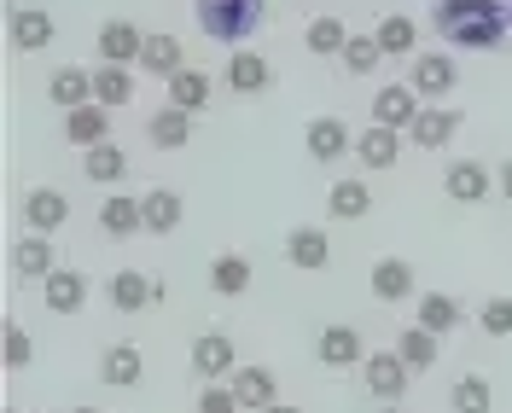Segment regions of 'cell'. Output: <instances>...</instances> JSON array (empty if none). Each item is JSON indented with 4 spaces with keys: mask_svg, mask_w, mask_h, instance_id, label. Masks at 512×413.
<instances>
[{
    "mask_svg": "<svg viewBox=\"0 0 512 413\" xmlns=\"http://www.w3.org/2000/svg\"><path fill=\"white\" fill-rule=\"evenodd\" d=\"M146 373V355L134 350V344H111V350L99 355V379L111 384V390H134Z\"/></svg>",
    "mask_w": 512,
    "mask_h": 413,
    "instance_id": "obj_23",
    "label": "cell"
},
{
    "mask_svg": "<svg viewBox=\"0 0 512 413\" xmlns=\"http://www.w3.org/2000/svg\"><path fill=\"white\" fill-rule=\"evenodd\" d=\"M140 47H146V35L134 30L128 18H105L99 24V64H140Z\"/></svg>",
    "mask_w": 512,
    "mask_h": 413,
    "instance_id": "obj_14",
    "label": "cell"
},
{
    "mask_svg": "<svg viewBox=\"0 0 512 413\" xmlns=\"http://www.w3.org/2000/svg\"><path fill=\"white\" fill-rule=\"evenodd\" d=\"M64 216H70V198H64L59 187H35L30 198H24V222H30L35 233H53V227H64Z\"/></svg>",
    "mask_w": 512,
    "mask_h": 413,
    "instance_id": "obj_24",
    "label": "cell"
},
{
    "mask_svg": "<svg viewBox=\"0 0 512 413\" xmlns=\"http://www.w3.org/2000/svg\"><path fill=\"white\" fill-rule=\"evenodd\" d=\"M268 413H303V408H286V402H274V408H268Z\"/></svg>",
    "mask_w": 512,
    "mask_h": 413,
    "instance_id": "obj_44",
    "label": "cell"
},
{
    "mask_svg": "<svg viewBox=\"0 0 512 413\" xmlns=\"http://www.w3.org/2000/svg\"><path fill=\"white\" fill-rule=\"evenodd\" d=\"M41 303H47L53 315H82V309H88V274L53 268V274L41 280Z\"/></svg>",
    "mask_w": 512,
    "mask_h": 413,
    "instance_id": "obj_12",
    "label": "cell"
},
{
    "mask_svg": "<svg viewBox=\"0 0 512 413\" xmlns=\"http://www.w3.org/2000/svg\"><path fill=\"white\" fill-rule=\"evenodd\" d=\"M286 262L297 274H320L326 262H332V239H326V227H291L286 233Z\"/></svg>",
    "mask_w": 512,
    "mask_h": 413,
    "instance_id": "obj_13",
    "label": "cell"
},
{
    "mask_svg": "<svg viewBox=\"0 0 512 413\" xmlns=\"http://www.w3.org/2000/svg\"><path fill=\"white\" fill-rule=\"evenodd\" d=\"M82 169H88V181H99V187H117V181H128V152L105 140L94 152H82Z\"/></svg>",
    "mask_w": 512,
    "mask_h": 413,
    "instance_id": "obj_34",
    "label": "cell"
},
{
    "mask_svg": "<svg viewBox=\"0 0 512 413\" xmlns=\"http://www.w3.org/2000/svg\"><path fill=\"white\" fill-rule=\"evenodd\" d=\"M408 134H414L419 152H443L448 140L460 134V111H454V105H425V111L414 117V128H408Z\"/></svg>",
    "mask_w": 512,
    "mask_h": 413,
    "instance_id": "obj_17",
    "label": "cell"
},
{
    "mask_svg": "<svg viewBox=\"0 0 512 413\" xmlns=\"http://www.w3.org/2000/svg\"><path fill=\"white\" fill-rule=\"evenodd\" d=\"M227 88L233 94H268L274 88V64L262 59L256 47H233L227 53Z\"/></svg>",
    "mask_w": 512,
    "mask_h": 413,
    "instance_id": "obj_11",
    "label": "cell"
},
{
    "mask_svg": "<svg viewBox=\"0 0 512 413\" xmlns=\"http://www.w3.org/2000/svg\"><path fill=\"white\" fill-rule=\"evenodd\" d=\"M70 413H105V408H70Z\"/></svg>",
    "mask_w": 512,
    "mask_h": 413,
    "instance_id": "obj_46",
    "label": "cell"
},
{
    "mask_svg": "<svg viewBox=\"0 0 512 413\" xmlns=\"http://www.w3.org/2000/svg\"><path fill=\"white\" fill-rule=\"evenodd\" d=\"M396 355L414 367V373H425V367H437V355H443V344H437V332H425V326H408L402 338H396Z\"/></svg>",
    "mask_w": 512,
    "mask_h": 413,
    "instance_id": "obj_38",
    "label": "cell"
},
{
    "mask_svg": "<svg viewBox=\"0 0 512 413\" xmlns=\"http://www.w3.org/2000/svg\"><path fill=\"white\" fill-rule=\"evenodd\" d=\"M355 158L367 163V169H396L402 163V128H367V134H355Z\"/></svg>",
    "mask_w": 512,
    "mask_h": 413,
    "instance_id": "obj_21",
    "label": "cell"
},
{
    "mask_svg": "<svg viewBox=\"0 0 512 413\" xmlns=\"http://www.w3.org/2000/svg\"><path fill=\"white\" fill-rule=\"evenodd\" d=\"M198 413H239L233 384H204V390H198Z\"/></svg>",
    "mask_w": 512,
    "mask_h": 413,
    "instance_id": "obj_42",
    "label": "cell"
},
{
    "mask_svg": "<svg viewBox=\"0 0 512 413\" xmlns=\"http://www.w3.org/2000/svg\"><path fill=\"white\" fill-rule=\"evenodd\" d=\"M192 12H198V30L210 41H245V35L262 30L268 0H192Z\"/></svg>",
    "mask_w": 512,
    "mask_h": 413,
    "instance_id": "obj_2",
    "label": "cell"
},
{
    "mask_svg": "<svg viewBox=\"0 0 512 413\" xmlns=\"http://www.w3.org/2000/svg\"><path fill=\"white\" fill-rule=\"evenodd\" d=\"M303 47L315 53V59H344V47H350V30H344V18H315L309 30H303Z\"/></svg>",
    "mask_w": 512,
    "mask_h": 413,
    "instance_id": "obj_33",
    "label": "cell"
},
{
    "mask_svg": "<svg viewBox=\"0 0 512 413\" xmlns=\"http://www.w3.org/2000/svg\"><path fill=\"white\" fill-rule=\"evenodd\" d=\"M478 326L489 338H512V297H489L478 309Z\"/></svg>",
    "mask_w": 512,
    "mask_h": 413,
    "instance_id": "obj_41",
    "label": "cell"
},
{
    "mask_svg": "<svg viewBox=\"0 0 512 413\" xmlns=\"http://www.w3.org/2000/svg\"><path fill=\"white\" fill-rule=\"evenodd\" d=\"M495 187L507 192V204H512V158H507V163H501V181H495Z\"/></svg>",
    "mask_w": 512,
    "mask_h": 413,
    "instance_id": "obj_43",
    "label": "cell"
},
{
    "mask_svg": "<svg viewBox=\"0 0 512 413\" xmlns=\"http://www.w3.org/2000/svg\"><path fill=\"white\" fill-rule=\"evenodd\" d=\"M367 286H373L379 303H402V297H414V262H402V256H379L373 274H367Z\"/></svg>",
    "mask_w": 512,
    "mask_h": 413,
    "instance_id": "obj_20",
    "label": "cell"
},
{
    "mask_svg": "<svg viewBox=\"0 0 512 413\" xmlns=\"http://www.w3.org/2000/svg\"><path fill=\"white\" fill-rule=\"evenodd\" d=\"M448 408L454 413H495V384L483 373H460L454 390H448Z\"/></svg>",
    "mask_w": 512,
    "mask_h": 413,
    "instance_id": "obj_32",
    "label": "cell"
},
{
    "mask_svg": "<svg viewBox=\"0 0 512 413\" xmlns=\"http://www.w3.org/2000/svg\"><path fill=\"white\" fill-rule=\"evenodd\" d=\"M99 227H105L111 239H128L134 227H146V210H140V198H128V192H111V198L99 204Z\"/></svg>",
    "mask_w": 512,
    "mask_h": 413,
    "instance_id": "obj_29",
    "label": "cell"
},
{
    "mask_svg": "<svg viewBox=\"0 0 512 413\" xmlns=\"http://www.w3.org/2000/svg\"><path fill=\"white\" fill-rule=\"evenodd\" d=\"M379 47H384V59H414V41H419V24L408 18V12H384L379 18Z\"/></svg>",
    "mask_w": 512,
    "mask_h": 413,
    "instance_id": "obj_28",
    "label": "cell"
},
{
    "mask_svg": "<svg viewBox=\"0 0 512 413\" xmlns=\"http://www.w3.org/2000/svg\"><path fill=\"white\" fill-rule=\"evenodd\" d=\"M94 99L105 105V111L134 105V70H128V64H99L94 70Z\"/></svg>",
    "mask_w": 512,
    "mask_h": 413,
    "instance_id": "obj_26",
    "label": "cell"
},
{
    "mask_svg": "<svg viewBox=\"0 0 512 413\" xmlns=\"http://www.w3.org/2000/svg\"><path fill=\"white\" fill-rule=\"evenodd\" d=\"M64 140L70 146H82V152H94V146H105L111 140V111L105 105H82V111H64Z\"/></svg>",
    "mask_w": 512,
    "mask_h": 413,
    "instance_id": "obj_19",
    "label": "cell"
},
{
    "mask_svg": "<svg viewBox=\"0 0 512 413\" xmlns=\"http://www.w3.org/2000/svg\"><path fill=\"white\" fill-rule=\"evenodd\" d=\"M326 210H332V222H361L373 210V192H367V181H332Z\"/></svg>",
    "mask_w": 512,
    "mask_h": 413,
    "instance_id": "obj_35",
    "label": "cell"
},
{
    "mask_svg": "<svg viewBox=\"0 0 512 413\" xmlns=\"http://www.w3.org/2000/svg\"><path fill=\"white\" fill-rule=\"evenodd\" d=\"M140 70H146V76H163V82H169L175 70H187V64H181V41H175V35H146Z\"/></svg>",
    "mask_w": 512,
    "mask_h": 413,
    "instance_id": "obj_36",
    "label": "cell"
},
{
    "mask_svg": "<svg viewBox=\"0 0 512 413\" xmlns=\"http://www.w3.org/2000/svg\"><path fill=\"white\" fill-rule=\"evenodd\" d=\"M53 35H59V24H53V12H41V6H12V12H6V41H12L18 53L53 47Z\"/></svg>",
    "mask_w": 512,
    "mask_h": 413,
    "instance_id": "obj_4",
    "label": "cell"
},
{
    "mask_svg": "<svg viewBox=\"0 0 512 413\" xmlns=\"http://www.w3.org/2000/svg\"><path fill=\"white\" fill-rule=\"evenodd\" d=\"M379 64H384L379 35H350V47H344V70H350V76H373Z\"/></svg>",
    "mask_w": 512,
    "mask_h": 413,
    "instance_id": "obj_39",
    "label": "cell"
},
{
    "mask_svg": "<svg viewBox=\"0 0 512 413\" xmlns=\"http://www.w3.org/2000/svg\"><path fill=\"white\" fill-rule=\"evenodd\" d=\"M0 413H24V408H0Z\"/></svg>",
    "mask_w": 512,
    "mask_h": 413,
    "instance_id": "obj_47",
    "label": "cell"
},
{
    "mask_svg": "<svg viewBox=\"0 0 512 413\" xmlns=\"http://www.w3.org/2000/svg\"><path fill=\"white\" fill-rule=\"evenodd\" d=\"M140 210H146V233H175L181 216H187V204H181L175 187H152L146 198H140Z\"/></svg>",
    "mask_w": 512,
    "mask_h": 413,
    "instance_id": "obj_25",
    "label": "cell"
},
{
    "mask_svg": "<svg viewBox=\"0 0 512 413\" xmlns=\"http://www.w3.org/2000/svg\"><path fill=\"white\" fill-rule=\"evenodd\" d=\"M320 367H361L367 361V344H361V332H355L350 320H332V326H320Z\"/></svg>",
    "mask_w": 512,
    "mask_h": 413,
    "instance_id": "obj_8",
    "label": "cell"
},
{
    "mask_svg": "<svg viewBox=\"0 0 512 413\" xmlns=\"http://www.w3.org/2000/svg\"><path fill=\"white\" fill-rule=\"evenodd\" d=\"M303 146H309V158L315 163H338L355 152V134L344 117H315V123L303 128Z\"/></svg>",
    "mask_w": 512,
    "mask_h": 413,
    "instance_id": "obj_7",
    "label": "cell"
},
{
    "mask_svg": "<svg viewBox=\"0 0 512 413\" xmlns=\"http://www.w3.org/2000/svg\"><path fill=\"white\" fill-rule=\"evenodd\" d=\"M105 297H111V309L140 315L146 303H158V297H163V280L140 274V268H117V274H111V286H105Z\"/></svg>",
    "mask_w": 512,
    "mask_h": 413,
    "instance_id": "obj_6",
    "label": "cell"
},
{
    "mask_svg": "<svg viewBox=\"0 0 512 413\" xmlns=\"http://www.w3.org/2000/svg\"><path fill=\"white\" fill-rule=\"evenodd\" d=\"M431 30L454 41L460 53H495L512 35V6L507 0H437L431 6Z\"/></svg>",
    "mask_w": 512,
    "mask_h": 413,
    "instance_id": "obj_1",
    "label": "cell"
},
{
    "mask_svg": "<svg viewBox=\"0 0 512 413\" xmlns=\"http://www.w3.org/2000/svg\"><path fill=\"white\" fill-rule=\"evenodd\" d=\"M419 111H425V105H419L414 82H390V88L373 94V123H379V128H402V134H408Z\"/></svg>",
    "mask_w": 512,
    "mask_h": 413,
    "instance_id": "obj_9",
    "label": "cell"
},
{
    "mask_svg": "<svg viewBox=\"0 0 512 413\" xmlns=\"http://www.w3.org/2000/svg\"><path fill=\"white\" fill-rule=\"evenodd\" d=\"M146 134H152V146L158 152H181L192 140V111H175V105H163L158 117L146 123Z\"/></svg>",
    "mask_w": 512,
    "mask_h": 413,
    "instance_id": "obj_31",
    "label": "cell"
},
{
    "mask_svg": "<svg viewBox=\"0 0 512 413\" xmlns=\"http://www.w3.org/2000/svg\"><path fill=\"white\" fill-rule=\"evenodd\" d=\"M210 94H216V82H210L204 70H192V64L169 76V105H175V111H204Z\"/></svg>",
    "mask_w": 512,
    "mask_h": 413,
    "instance_id": "obj_27",
    "label": "cell"
},
{
    "mask_svg": "<svg viewBox=\"0 0 512 413\" xmlns=\"http://www.w3.org/2000/svg\"><path fill=\"white\" fill-rule=\"evenodd\" d=\"M414 326H425V332H437V338H443V332L460 326V303H454L448 291H425V297H419V320H414Z\"/></svg>",
    "mask_w": 512,
    "mask_h": 413,
    "instance_id": "obj_37",
    "label": "cell"
},
{
    "mask_svg": "<svg viewBox=\"0 0 512 413\" xmlns=\"http://www.w3.org/2000/svg\"><path fill=\"white\" fill-rule=\"evenodd\" d=\"M443 192L454 204H483V198L495 192V181H489V169H483L478 158H460V163L443 169Z\"/></svg>",
    "mask_w": 512,
    "mask_h": 413,
    "instance_id": "obj_16",
    "label": "cell"
},
{
    "mask_svg": "<svg viewBox=\"0 0 512 413\" xmlns=\"http://www.w3.org/2000/svg\"><path fill=\"white\" fill-rule=\"evenodd\" d=\"M414 94L419 99H448L454 88H460V70H454V59L448 53H414Z\"/></svg>",
    "mask_w": 512,
    "mask_h": 413,
    "instance_id": "obj_10",
    "label": "cell"
},
{
    "mask_svg": "<svg viewBox=\"0 0 512 413\" xmlns=\"http://www.w3.org/2000/svg\"><path fill=\"white\" fill-rule=\"evenodd\" d=\"M47 99H53L59 111H82V105H94V70H82V64H59V70L47 76Z\"/></svg>",
    "mask_w": 512,
    "mask_h": 413,
    "instance_id": "obj_15",
    "label": "cell"
},
{
    "mask_svg": "<svg viewBox=\"0 0 512 413\" xmlns=\"http://www.w3.org/2000/svg\"><path fill=\"white\" fill-rule=\"evenodd\" d=\"M210 291H216V297H245V291H251V262L239 251H222L210 262Z\"/></svg>",
    "mask_w": 512,
    "mask_h": 413,
    "instance_id": "obj_30",
    "label": "cell"
},
{
    "mask_svg": "<svg viewBox=\"0 0 512 413\" xmlns=\"http://www.w3.org/2000/svg\"><path fill=\"white\" fill-rule=\"evenodd\" d=\"M192 373L204 384H222L239 373V350H233V338L227 332H198L192 338Z\"/></svg>",
    "mask_w": 512,
    "mask_h": 413,
    "instance_id": "obj_3",
    "label": "cell"
},
{
    "mask_svg": "<svg viewBox=\"0 0 512 413\" xmlns=\"http://www.w3.org/2000/svg\"><path fill=\"white\" fill-rule=\"evenodd\" d=\"M53 268H59L53 233H24V239L12 245V274H18V280H47Z\"/></svg>",
    "mask_w": 512,
    "mask_h": 413,
    "instance_id": "obj_18",
    "label": "cell"
},
{
    "mask_svg": "<svg viewBox=\"0 0 512 413\" xmlns=\"http://www.w3.org/2000/svg\"><path fill=\"white\" fill-rule=\"evenodd\" d=\"M379 413H402V408H396V402H384V408H379Z\"/></svg>",
    "mask_w": 512,
    "mask_h": 413,
    "instance_id": "obj_45",
    "label": "cell"
},
{
    "mask_svg": "<svg viewBox=\"0 0 512 413\" xmlns=\"http://www.w3.org/2000/svg\"><path fill=\"white\" fill-rule=\"evenodd\" d=\"M361 367H367V390H373L379 402H402V390H408V379H414V367H408L396 350H373Z\"/></svg>",
    "mask_w": 512,
    "mask_h": 413,
    "instance_id": "obj_5",
    "label": "cell"
},
{
    "mask_svg": "<svg viewBox=\"0 0 512 413\" xmlns=\"http://www.w3.org/2000/svg\"><path fill=\"white\" fill-rule=\"evenodd\" d=\"M0 344H6V367H30L35 361V344H30V332H24L18 320L0 326Z\"/></svg>",
    "mask_w": 512,
    "mask_h": 413,
    "instance_id": "obj_40",
    "label": "cell"
},
{
    "mask_svg": "<svg viewBox=\"0 0 512 413\" xmlns=\"http://www.w3.org/2000/svg\"><path fill=\"white\" fill-rule=\"evenodd\" d=\"M280 384H274V367H239L233 373V396H239V408H251V413H268L280 396H274Z\"/></svg>",
    "mask_w": 512,
    "mask_h": 413,
    "instance_id": "obj_22",
    "label": "cell"
}]
</instances>
